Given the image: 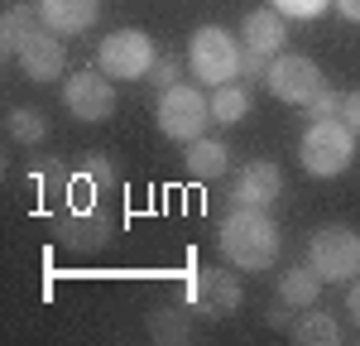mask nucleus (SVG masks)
Masks as SVG:
<instances>
[{
	"mask_svg": "<svg viewBox=\"0 0 360 346\" xmlns=\"http://www.w3.org/2000/svg\"><path fill=\"white\" fill-rule=\"evenodd\" d=\"M217 245H221L226 264L259 274L278 260L283 236H278L274 217H264V207H231V217H221V226H217Z\"/></svg>",
	"mask_w": 360,
	"mask_h": 346,
	"instance_id": "1",
	"label": "nucleus"
},
{
	"mask_svg": "<svg viewBox=\"0 0 360 346\" xmlns=\"http://www.w3.org/2000/svg\"><path fill=\"white\" fill-rule=\"evenodd\" d=\"M298 164L312 178H341V173L356 164V130L332 115V120H312L298 140Z\"/></svg>",
	"mask_w": 360,
	"mask_h": 346,
	"instance_id": "2",
	"label": "nucleus"
},
{
	"mask_svg": "<svg viewBox=\"0 0 360 346\" xmlns=\"http://www.w3.org/2000/svg\"><path fill=\"white\" fill-rule=\"evenodd\" d=\"M245 63V44H236V34H226L221 25H207L188 39V72L202 86H226L240 77Z\"/></svg>",
	"mask_w": 360,
	"mask_h": 346,
	"instance_id": "3",
	"label": "nucleus"
},
{
	"mask_svg": "<svg viewBox=\"0 0 360 346\" xmlns=\"http://www.w3.org/2000/svg\"><path fill=\"white\" fill-rule=\"evenodd\" d=\"M154 101H159V106H154L159 130H164L168 140H178V144L202 140V130L212 125V96H202V91H197V86H188V82L159 91Z\"/></svg>",
	"mask_w": 360,
	"mask_h": 346,
	"instance_id": "4",
	"label": "nucleus"
},
{
	"mask_svg": "<svg viewBox=\"0 0 360 346\" xmlns=\"http://www.w3.org/2000/svg\"><path fill=\"white\" fill-rule=\"evenodd\" d=\"M154 39L144 34V29H115L101 39V49H96V68L115 77V82H139V77H149L154 72Z\"/></svg>",
	"mask_w": 360,
	"mask_h": 346,
	"instance_id": "5",
	"label": "nucleus"
},
{
	"mask_svg": "<svg viewBox=\"0 0 360 346\" xmlns=\"http://www.w3.org/2000/svg\"><path fill=\"white\" fill-rule=\"evenodd\" d=\"M307 264L322 284H351L360 274V236L351 226H322L307 241Z\"/></svg>",
	"mask_w": 360,
	"mask_h": 346,
	"instance_id": "6",
	"label": "nucleus"
},
{
	"mask_svg": "<svg viewBox=\"0 0 360 346\" xmlns=\"http://www.w3.org/2000/svg\"><path fill=\"white\" fill-rule=\"evenodd\" d=\"M269 91H274L278 101H288V106H307L322 86H327V77H322V68L312 63V58L303 53H274V63H269Z\"/></svg>",
	"mask_w": 360,
	"mask_h": 346,
	"instance_id": "7",
	"label": "nucleus"
},
{
	"mask_svg": "<svg viewBox=\"0 0 360 346\" xmlns=\"http://www.w3.org/2000/svg\"><path fill=\"white\" fill-rule=\"evenodd\" d=\"M20 58V68H25L29 82H58L63 77V68H68V49H63V34H53L49 25L29 29L25 44L15 49Z\"/></svg>",
	"mask_w": 360,
	"mask_h": 346,
	"instance_id": "8",
	"label": "nucleus"
},
{
	"mask_svg": "<svg viewBox=\"0 0 360 346\" xmlns=\"http://www.w3.org/2000/svg\"><path fill=\"white\" fill-rule=\"evenodd\" d=\"M63 101L77 120H106L115 111V77H106L101 68L96 72H72L63 82Z\"/></svg>",
	"mask_w": 360,
	"mask_h": 346,
	"instance_id": "9",
	"label": "nucleus"
},
{
	"mask_svg": "<svg viewBox=\"0 0 360 346\" xmlns=\"http://www.w3.org/2000/svg\"><path fill=\"white\" fill-rule=\"evenodd\" d=\"M188 303L207 317H226L245 303V288L236 284L231 269H197L193 284H188Z\"/></svg>",
	"mask_w": 360,
	"mask_h": 346,
	"instance_id": "10",
	"label": "nucleus"
},
{
	"mask_svg": "<svg viewBox=\"0 0 360 346\" xmlns=\"http://www.w3.org/2000/svg\"><path fill=\"white\" fill-rule=\"evenodd\" d=\"M278 193H283V173L269 159H250L231 178V202L236 207H274Z\"/></svg>",
	"mask_w": 360,
	"mask_h": 346,
	"instance_id": "11",
	"label": "nucleus"
},
{
	"mask_svg": "<svg viewBox=\"0 0 360 346\" xmlns=\"http://www.w3.org/2000/svg\"><path fill=\"white\" fill-rule=\"evenodd\" d=\"M240 44L255 49V53H283V44H288V25H283V15H278L274 5H259V10H250L245 20H240Z\"/></svg>",
	"mask_w": 360,
	"mask_h": 346,
	"instance_id": "12",
	"label": "nucleus"
},
{
	"mask_svg": "<svg viewBox=\"0 0 360 346\" xmlns=\"http://www.w3.org/2000/svg\"><path fill=\"white\" fill-rule=\"evenodd\" d=\"M39 15L53 34H86L101 20V0H39Z\"/></svg>",
	"mask_w": 360,
	"mask_h": 346,
	"instance_id": "13",
	"label": "nucleus"
},
{
	"mask_svg": "<svg viewBox=\"0 0 360 346\" xmlns=\"http://www.w3.org/2000/svg\"><path fill=\"white\" fill-rule=\"evenodd\" d=\"M183 169L193 173V178H226V169H231V149H226L221 140H193L183 144Z\"/></svg>",
	"mask_w": 360,
	"mask_h": 346,
	"instance_id": "14",
	"label": "nucleus"
},
{
	"mask_svg": "<svg viewBox=\"0 0 360 346\" xmlns=\"http://www.w3.org/2000/svg\"><path fill=\"white\" fill-rule=\"evenodd\" d=\"M298 346H336L341 342V322L332 313H322V308H303V313L293 317V332H288Z\"/></svg>",
	"mask_w": 360,
	"mask_h": 346,
	"instance_id": "15",
	"label": "nucleus"
},
{
	"mask_svg": "<svg viewBox=\"0 0 360 346\" xmlns=\"http://www.w3.org/2000/svg\"><path fill=\"white\" fill-rule=\"evenodd\" d=\"M317 293H322V279H317V269L312 264H293V269H283V279H278V298L288 303V308H312L317 303Z\"/></svg>",
	"mask_w": 360,
	"mask_h": 346,
	"instance_id": "16",
	"label": "nucleus"
},
{
	"mask_svg": "<svg viewBox=\"0 0 360 346\" xmlns=\"http://www.w3.org/2000/svg\"><path fill=\"white\" fill-rule=\"evenodd\" d=\"M44 25V15H39V0H15L10 10H5V20H0V49L5 53H15L20 44H25L29 29Z\"/></svg>",
	"mask_w": 360,
	"mask_h": 346,
	"instance_id": "17",
	"label": "nucleus"
},
{
	"mask_svg": "<svg viewBox=\"0 0 360 346\" xmlns=\"http://www.w3.org/2000/svg\"><path fill=\"white\" fill-rule=\"evenodd\" d=\"M149 337L154 342H168V346L193 342V317H188V308H154L149 313Z\"/></svg>",
	"mask_w": 360,
	"mask_h": 346,
	"instance_id": "18",
	"label": "nucleus"
},
{
	"mask_svg": "<svg viewBox=\"0 0 360 346\" xmlns=\"http://www.w3.org/2000/svg\"><path fill=\"white\" fill-rule=\"evenodd\" d=\"M250 115V86H212V120L217 125H236V120H245Z\"/></svg>",
	"mask_w": 360,
	"mask_h": 346,
	"instance_id": "19",
	"label": "nucleus"
},
{
	"mask_svg": "<svg viewBox=\"0 0 360 346\" xmlns=\"http://www.w3.org/2000/svg\"><path fill=\"white\" fill-rule=\"evenodd\" d=\"M5 125H10V140L15 144H44L49 140V115L34 111V106H15Z\"/></svg>",
	"mask_w": 360,
	"mask_h": 346,
	"instance_id": "20",
	"label": "nucleus"
},
{
	"mask_svg": "<svg viewBox=\"0 0 360 346\" xmlns=\"http://www.w3.org/2000/svg\"><path fill=\"white\" fill-rule=\"evenodd\" d=\"M269 5H274L283 20H317L332 0H269Z\"/></svg>",
	"mask_w": 360,
	"mask_h": 346,
	"instance_id": "21",
	"label": "nucleus"
},
{
	"mask_svg": "<svg viewBox=\"0 0 360 346\" xmlns=\"http://www.w3.org/2000/svg\"><path fill=\"white\" fill-rule=\"evenodd\" d=\"M183 68H188L183 58H159V63H154V72H149L154 91H168V86H178V82H183Z\"/></svg>",
	"mask_w": 360,
	"mask_h": 346,
	"instance_id": "22",
	"label": "nucleus"
},
{
	"mask_svg": "<svg viewBox=\"0 0 360 346\" xmlns=\"http://www.w3.org/2000/svg\"><path fill=\"white\" fill-rule=\"evenodd\" d=\"M341 96H346V91H336V86H322V91L307 101L312 120H332V115H341Z\"/></svg>",
	"mask_w": 360,
	"mask_h": 346,
	"instance_id": "23",
	"label": "nucleus"
},
{
	"mask_svg": "<svg viewBox=\"0 0 360 346\" xmlns=\"http://www.w3.org/2000/svg\"><path fill=\"white\" fill-rule=\"evenodd\" d=\"M82 178H91L96 188H106V183H111V178H115L111 159H106V154H86V159H82Z\"/></svg>",
	"mask_w": 360,
	"mask_h": 346,
	"instance_id": "24",
	"label": "nucleus"
},
{
	"mask_svg": "<svg viewBox=\"0 0 360 346\" xmlns=\"http://www.w3.org/2000/svg\"><path fill=\"white\" fill-rule=\"evenodd\" d=\"M240 77H245V82H269V53H255V49H245Z\"/></svg>",
	"mask_w": 360,
	"mask_h": 346,
	"instance_id": "25",
	"label": "nucleus"
},
{
	"mask_svg": "<svg viewBox=\"0 0 360 346\" xmlns=\"http://www.w3.org/2000/svg\"><path fill=\"white\" fill-rule=\"evenodd\" d=\"M341 120H346V125H351V130L360 135V86H356V91H346V96H341Z\"/></svg>",
	"mask_w": 360,
	"mask_h": 346,
	"instance_id": "26",
	"label": "nucleus"
},
{
	"mask_svg": "<svg viewBox=\"0 0 360 346\" xmlns=\"http://www.w3.org/2000/svg\"><path fill=\"white\" fill-rule=\"evenodd\" d=\"M293 313H298V308H288V303L278 298L274 308H269V327H283V322H293Z\"/></svg>",
	"mask_w": 360,
	"mask_h": 346,
	"instance_id": "27",
	"label": "nucleus"
},
{
	"mask_svg": "<svg viewBox=\"0 0 360 346\" xmlns=\"http://www.w3.org/2000/svg\"><path fill=\"white\" fill-rule=\"evenodd\" d=\"M336 10H341V20L346 25H360V0H332Z\"/></svg>",
	"mask_w": 360,
	"mask_h": 346,
	"instance_id": "28",
	"label": "nucleus"
},
{
	"mask_svg": "<svg viewBox=\"0 0 360 346\" xmlns=\"http://www.w3.org/2000/svg\"><path fill=\"white\" fill-rule=\"evenodd\" d=\"M346 308H351V322L360 327V274L351 279V293H346Z\"/></svg>",
	"mask_w": 360,
	"mask_h": 346,
	"instance_id": "29",
	"label": "nucleus"
}]
</instances>
